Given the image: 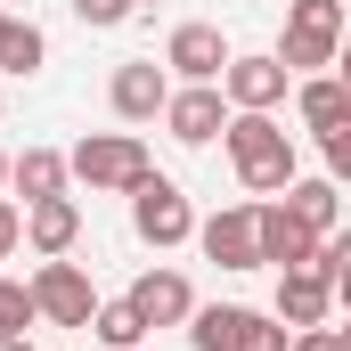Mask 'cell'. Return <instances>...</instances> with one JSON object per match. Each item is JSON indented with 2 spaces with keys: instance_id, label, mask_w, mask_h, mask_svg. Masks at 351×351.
<instances>
[{
  "instance_id": "29",
  "label": "cell",
  "mask_w": 351,
  "mask_h": 351,
  "mask_svg": "<svg viewBox=\"0 0 351 351\" xmlns=\"http://www.w3.org/2000/svg\"><path fill=\"white\" fill-rule=\"evenodd\" d=\"M0 25H8V16H0Z\"/></svg>"
},
{
  "instance_id": "9",
  "label": "cell",
  "mask_w": 351,
  "mask_h": 351,
  "mask_svg": "<svg viewBox=\"0 0 351 351\" xmlns=\"http://www.w3.org/2000/svg\"><path fill=\"white\" fill-rule=\"evenodd\" d=\"M164 66H172V74H188V82H221V66H229L221 25H180L172 49H164Z\"/></svg>"
},
{
  "instance_id": "2",
  "label": "cell",
  "mask_w": 351,
  "mask_h": 351,
  "mask_svg": "<svg viewBox=\"0 0 351 351\" xmlns=\"http://www.w3.org/2000/svg\"><path fill=\"white\" fill-rule=\"evenodd\" d=\"M335 49H343V0H294L286 8V74L294 66H335Z\"/></svg>"
},
{
  "instance_id": "25",
  "label": "cell",
  "mask_w": 351,
  "mask_h": 351,
  "mask_svg": "<svg viewBox=\"0 0 351 351\" xmlns=\"http://www.w3.org/2000/svg\"><path fill=\"white\" fill-rule=\"evenodd\" d=\"M16 237H25V221H16V204H0V262L16 254Z\"/></svg>"
},
{
  "instance_id": "11",
  "label": "cell",
  "mask_w": 351,
  "mask_h": 351,
  "mask_svg": "<svg viewBox=\"0 0 351 351\" xmlns=\"http://www.w3.org/2000/svg\"><path fill=\"white\" fill-rule=\"evenodd\" d=\"M204 254H213L221 269H262V262H254V204L213 213V221H204Z\"/></svg>"
},
{
  "instance_id": "19",
  "label": "cell",
  "mask_w": 351,
  "mask_h": 351,
  "mask_svg": "<svg viewBox=\"0 0 351 351\" xmlns=\"http://www.w3.org/2000/svg\"><path fill=\"white\" fill-rule=\"evenodd\" d=\"M90 335H98L106 351H131L147 327H139V311H131V302H106V311H90Z\"/></svg>"
},
{
  "instance_id": "27",
  "label": "cell",
  "mask_w": 351,
  "mask_h": 351,
  "mask_svg": "<svg viewBox=\"0 0 351 351\" xmlns=\"http://www.w3.org/2000/svg\"><path fill=\"white\" fill-rule=\"evenodd\" d=\"M0 180H8V156H0Z\"/></svg>"
},
{
  "instance_id": "16",
  "label": "cell",
  "mask_w": 351,
  "mask_h": 351,
  "mask_svg": "<svg viewBox=\"0 0 351 351\" xmlns=\"http://www.w3.org/2000/svg\"><path fill=\"white\" fill-rule=\"evenodd\" d=\"M8 180L25 188V204H41V196H58V188H66V156H49V147H25V156L8 164Z\"/></svg>"
},
{
  "instance_id": "6",
  "label": "cell",
  "mask_w": 351,
  "mask_h": 351,
  "mask_svg": "<svg viewBox=\"0 0 351 351\" xmlns=\"http://www.w3.org/2000/svg\"><path fill=\"white\" fill-rule=\"evenodd\" d=\"M311 229L286 213V204H254V262H278V269H302L311 262Z\"/></svg>"
},
{
  "instance_id": "14",
  "label": "cell",
  "mask_w": 351,
  "mask_h": 351,
  "mask_svg": "<svg viewBox=\"0 0 351 351\" xmlns=\"http://www.w3.org/2000/svg\"><path fill=\"white\" fill-rule=\"evenodd\" d=\"M25 237H33V245H41V254H66V245H74V237H82V213H74V204H66V196H41V204H33V213H25Z\"/></svg>"
},
{
  "instance_id": "5",
  "label": "cell",
  "mask_w": 351,
  "mask_h": 351,
  "mask_svg": "<svg viewBox=\"0 0 351 351\" xmlns=\"http://www.w3.org/2000/svg\"><path fill=\"white\" fill-rule=\"evenodd\" d=\"M90 278L74 262H49L41 278H33V319H58V327H90Z\"/></svg>"
},
{
  "instance_id": "12",
  "label": "cell",
  "mask_w": 351,
  "mask_h": 351,
  "mask_svg": "<svg viewBox=\"0 0 351 351\" xmlns=\"http://www.w3.org/2000/svg\"><path fill=\"white\" fill-rule=\"evenodd\" d=\"M164 98H172V82H164V66H156V58H139V66H123V74H114V114H131V123L164 114Z\"/></svg>"
},
{
  "instance_id": "3",
  "label": "cell",
  "mask_w": 351,
  "mask_h": 351,
  "mask_svg": "<svg viewBox=\"0 0 351 351\" xmlns=\"http://www.w3.org/2000/svg\"><path fill=\"white\" fill-rule=\"evenodd\" d=\"M131 221H139V237H147V245H180V237L196 229L188 196H180L164 172H139V180H131Z\"/></svg>"
},
{
  "instance_id": "1",
  "label": "cell",
  "mask_w": 351,
  "mask_h": 351,
  "mask_svg": "<svg viewBox=\"0 0 351 351\" xmlns=\"http://www.w3.org/2000/svg\"><path fill=\"white\" fill-rule=\"evenodd\" d=\"M229 131V156H237V180L254 188V196H278L286 180H294V139L269 123V114H237V123H221Z\"/></svg>"
},
{
  "instance_id": "10",
  "label": "cell",
  "mask_w": 351,
  "mask_h": 351,
  "mask_svg": "<svg viewBox=\"0 0 351 351\" xmlns=\"http://www.w3.org/2000/svg\"><path fill=\"white\" fill-rule=\"evenodd\" d=\"M164 123H172V139L204 147V139L229 123V106H221V90H213V82H196V90H180V98H164Z\"/></svg>"
},
{
  "instance_id": "22",
  "label": "cell",
  "mask_w": 351,
  "mask_h": 351,
  "mask_svg": "<svg viewBox=\"0 0 351 351\" xmlns=\"http://www.w3.org/2000/svg\"><path fill=\"white\" fill-rule=\"evenodd\" d=\"M237 351H286V327L262 319V311H245V327H237Z\"/></svg>"
},
{
  "instance_id": "26",
  "label": "cell",
  "mask_w": 351,
  "mask_h": 351,
  "mask_svg": "<svg viewBox=\"0 0 351 351\" xmlns=\"http://www.w3.org/2000/svg\"><path fill=\"white\" fill-rule=\"evenodd\" d=\"M0 351H33V343H25V335H8V343H0Z\"/></svg>"
},
{
  "instance_id": "15",
  "label": "cell",
  "mask_w": 351,
  "mask_h": 351,
  "mask_svg": "<svg viewBox=\"0 0 351 351\" xmlns=\"http://www.w3.org/2000/svg\"><path fill=\"white\" fill-rule=\"evenodd\" d=\"M286 213H294L311 237H327V229H335V180H286Z\"/></svg>"
},
{
  "instance_id": "13",
  "label": "cell",
  "mask_w": 351,
  "mask_h": 351,
  "mask_svg": "<svg viewBox=\"0 0 351 351\" xmlns=\"http://www.w3.org/2000/svg\"><path fill=\"white\" fill-rule=\"evenodd\" d=\"M327 302H335L327 278H311V269H286V278H278V327H319Z\"/></svg>"
},
{
  "instance_id": "7",
  "label": "cell",
  "mask_w": 351,
  "mask_h": 351,
  "mask_svg": "<svg viewBox=\"0 0 351 351\" xmlns=\"http://www.w3.org/2000/svg\"><path fill=\"white\" fill-rule=\"evenodd\" d=\"M123 302L139 311V327H180V319L196 311V294H188V278H180V269H147Z\"/></svg>"
},
{
  "instance_id": "23",
  "label": "cell",
  "mask_w": 351,
  "mask_h": 351,
  "mask_svg": "<svg viewBox=\"0 0 351 351\" xmlns=\"http://www.w3.org/2000/svg\"><path fill=\"white\" fill-rule=\"evenodd\" d=\"M74 16H82V25H123L131 0H74Z\"/></svg>"
},
{
  "instance_id": "24",
  "label": "cell",
  "mask_w": 351,
  "mask_h": 351,
  "mask_svg": "<svg viewBox=\"0 0 351 351\" xmlns=\"http://www.w3.org/2000/svg\"><path fill=\"white\" fill-rule=\"evenodd\" d=\"M286 351H351L343 327H319V335H302V343H286Z\"/></svg>"
},
{
  "instance_id": "28",
  "label": "cell",
  "mask_w": 351,
  "mask_h": 351,
  "mask_svg": "<svg viewBox=\"0 0 351 351\" xmlns=\"http://www.w3.org/2000/svg\"><path fill=\"white\" fill-rule=\"evenodd\" d=\"M131 8H139V0H131Z\"/></svg>"
},
{
  "instance_id": "4",
  "label": "cell",
  "mask_w": 351,
  "mask_h": 351,
  "mask_svg": "<svg viewBox=\"0 0 351 351\" xmlns=\"http://www.w3.org/2000/svg\"><path fill=\"white\" fill-rule=\"evenodd\" d=\"M74 172H82L90 188H131V180L147 172V147H139L131 131H98V139L74 147Z\"/></svg>"
},
{
  "instance_id": "21",
  "label": "cell",
  "mask_w": 351,
  "mask_h": 351,
  "mask_svg": "<svg viewBox=\"0 0 351 351\" xmlns=\"http://www.w3.org/2000/svg\"><path fill=\"white\" fill-rule=\"evenodd\" d=\"M25 327H33V286L0 278V343H8V335H25Z\"/></svg>"
},
{
  "instance_id": "20",
  "label": "cell",
  "mask_w": 351,
  "mask_h": 351,
  "mask_svg": "<svg viewBox=\"0 0 351 351\" xmlns=\"http://www.w3.org/2000/svg\"><path fill=\"white\" fill-rule=\"evenodd\" d=\"M41 49H49V41H41L33 25H0V74H33Z\"/></svg>"
},
{
  "instance_id": "8",
  "label": "cell",
  "mask_w": 351,
  "mask_h": 351,
  "mask_svg": "<svg viewBox=\"0 0 351 351\" xmlns=\"http://www.w3.org/2000/svg\"><path fill=\"white\" fill-rule=\"evenodd\" d=\"M221 90H229L245 114H269V106L286 98V66H278V58H229V66H221Z\"/></svg>"
},
{
  "instance_id": "17",
  "label": "cell",
  "mask_w": 351,
  "mask_h": 351,
  "mask_svg": "<svg viewBox=\"0 0 351 351\" xmlns=\"http://www.w3.org/2000/svg\"><path fill=\"white\" fill-rule=\"evenodd\" d=\"M196 327H188V343L196 351H237V327H245V311L237 302H213V311H188Z\"/></svg>"
},
{
  "instance_id": "18",
  "label": "cell",
  "mask_w": 351,
  "mask_h": 351,
  "mask_svg": "<svg viewBox=\"0 0 351 351\" xmlns=\"http://www.w3.org/2000/svg\"><path fill=\"white\" fill-rule=\"evenodd\" d=\"M302 123H311V131L351 123V90H343V82H311V90H302Z\"/></svg>"
}]
</instances>
